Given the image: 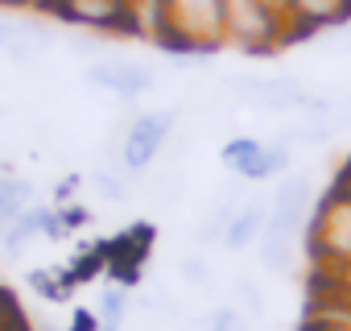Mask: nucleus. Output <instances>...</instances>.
Wrapping results in <instances>:
<instances>
[{"label": "nucleus", "mask_w": 351, "mask_h": 331, "mask_svg": "<svg viewBox=\"0 0 351 331\" xmlns=\"http://www.w3.org/2000/svg\"><path fill=\"white\" fill-rule=\"evenodd\" d=\"M34 5H38V9H46V13H54V5H58V0H34Z\"/></svg>", "instance_id": "22"}, {"label": "nucleus", "mask_w": 351, "mask_h": 331, "mask_svg": "<svg viewBox=\"0 0 351 331\" xmlns=\"http://www.w3.org/2000/svg\"><path fill=\"white\" fill-rule=\"evenodd\" d=\"M42 46H46V34H42V30L0 17V50H9L13 58H34Z\"/></svg>", "instance_id": "11"}, {"label": "nucleus", "mask_w": 351, "mask_h": 331, "mask_svg": "<svg viewBox=\"0 0 351 331\" xmlns=\"http://www.w3.org/2000/svg\"><path fill=\"white\" fill-rule=\"evenodd\" d=\"M128 5H132V9H136V0H128Z\"/></svg>", "instance_id": "23"}, {"label": "nucleus", "mask_w": 351, "mask_h": 331, "mask_svg": "<svg viewBox=\"0 0 351 331\" xmlns=\"http://www.w3.org/2000/svg\"><path fill=\"white\" fill-rule=\"evenodd\" d=\"M223 166L244 183H269L289 170V145L285 141H256V137H232L223 145Z\"/></svg>", "instance_id": "4"}, {"label": "nucleus", "mask_w": 351, "mask_h": 331, "mask_svg": "<svg viewBox=\"0 0 351 331\" xmlns=\"http://www.w3.org/2000/svg\"><path fill=\"white\" fill-rule=\"evenodd\" d=\"M9 315H13V310H9V298L0 294V327H5V319H9Z\"/></svg>", "instance_id": "21"}, {"label": "nucleus", "mask_w": 351, "mask_h": 331, "mask_svg": "<svg viewBox=\"0 0 351 331\" xmlns=\"http://www.w3.org/2000/svg\"><path fill=\"white\" fill-rule=\"evenodd\" d=\"M29 286H34V294L50 298V302H62V298L71 294V282H66V277H58V273H50V269L29 273Z\"/></svg>", "instance_id": "15"}, {"label": "nucleus", "mask_w": 351, "mask_h": 331, "mask_svg": "<svg viewBox=\"0 0 351 331\" xmlns=\"http://www.w3.org/2000/svg\"><path fill=\"white\" fill-rule=\"evenodd\" d=\"M306 244H310L314 261L339 265V273L351 269V187H339L322 199Z\"/></svg>", "instance_id": "2"}, {"label": "nucleus", "mask_w": 351, "mask_h": 331, "mask_svg": "<svg viewBox=\"0 0 351 331\" xmlns=\"http://www.w3.org/2000/svg\"><path fill=\"white\" fill-rule=\"evenodd\" d=\"M173 124H178V112H169V108L141 112V116L128 124V133H124V141H120V153H116V161L124 166L128 174H141V170H149V166L161 157V149H165V141H169Z\"/></svg>", "instance_id": "5"}, {"label": "nucleus", "mask_w": 351, "mask_h": 331, "mask_svg": "<svg viewBox=\"0 0 351 331\" xmlns=\"http://www.w3.org/2000/svg\"><path fill=\"white\" fill-rule=\"evenodd\" d=\"M293 236H298V228H289V224H273V220H269L265 232H261V240L252 244L261 269H269V273H285L289 261H293Z\"/></svg>", "instance_id": "10"}, {"label": "nucleus", "mask_w": 351, "mask_h": 331, "mask_svg": "<svg viewBox=\"0 0 351 331\" xmlns=\"http://www.w3.org/2000/svg\"><path fill=\"white\" fill-rule=\"evenodd\" d=\"M161 25L173 50L211 54L223 42V0H161Z\"/></svg>", "instance_id": "1"}, {"label": "nucleus", "mask_w": 351, "mask_h": 331, "mask_svg": "<svg viewBox=\"0 0 351 331\" xmlns=\"http://www.w3.org/2000/svg\"><path fill=\"white\" fill-rule=\"evenodd\" d=\"M310 207H314V183H310V174H281V187L269 195V220L302 228L306 216H310Z\"/></svg>", "instance_id": "8"}, {"label": "nucleus", "mask_w": 351, "mask_h": 331, "mask_svg": "<svg viewBox=\"0 0 351 331\" xmlns=\"http://www.w3.org/2000/svg\"><path fill=\"white\" fill-rule=\"evenodd\" d=\"M203 331H248V319L236 306H215L203 323Z\"/></svg>", "instance_id": "17"}, {"label": "nucleus", "mask_w": 351, "mask_h": 331, "mask_svg": "<svg viewBox=\"0 0 351 331\" xmlns=\"http://www.w3.org/2000/svg\"><path fill=\"white\" fill-rule=\"evenodd\" d=\"M71 319H75V323H71V331H104V323H99V315H95V310H75Z\"/></svg>", "instance_id": "19"}, {"label": "nucleus", "mask_w": 351, "mask_h": 331, "mask_svg": "<svg viewBox=\"0 0 351 331\" xmlns=\"http://www.w3.org/2000/svg\"><path fill=\"white\" fill-rule=\"evenodd\" d=\"M236 310H240L248 323L265 315V298H261V290H256L248 277H240V282H236Z\"/></svg>", "instance_id": "16"}, {"label": "nucleus", "mask_w": 351, "mask_h": 331, "mask_svg": "<svg viewBox=\"0 0 351 331\" xmlns=\"http://www.w3.org/2000/svg\"><path fill=\"white\" fill-rule=\"evenodd\" d=\"M335 50H351V25H343V30H339V42H335Z\"/></svg>", "instance_id": "20"}, {"label": "nucleus", "mask_w": 351, "mask_h": 331, "mask_svg": "<svg viewBox=\"0 0 351 331\" xmlns=\"http://www.w3.org/2000/svg\"><path fill=\"white\" fill-rule=\"evenodd\" d=\"M265 224H269V199H240V207H236L232 220H228L223 244H228L232 253H244V249H252V244L261 240Z\"/></svg>", "instance_id": "9"}, {"label": "nucleus", "mask_w": 351, "mask_h": 331, "mask_svg": "<svg viewBox=\"0 0 351 331\" xmlns=\"http://www.w3.org/2000/svg\"><path fill=\"white\" fill-rule=\"evenodd\" d=\"M29 207H34V183L17 174H0V220H17Z\"/></svg>", "instance_id": "12"}, {"label": "nucleus", "mask_w": 351, "mask_h": 331, "mask_svg": "<svg viewBox=\"0 0 351 331\" xmlns=\"http://www.w3.org/2000/svg\"><path fill=\"white\" fill-rule=\"evenodd\" d=\"M87 83L120 95V100H141L145 91L157 87V75L153 67L145 62H132V58H104V62H91L87 67Z\"/></svg>", "instance_id": "7"}, {"label": "nucleus", "mask_w": 351, "mask_h": 331, "mask_svg": "<svg viewBox=\"0 0 351 331\" xmlns=\"http://www.w3.org/2000/svg\"><path fill=\"white\" fill-rule=\"evenodd\" d=\"M182 277H191L195 286H207L211 269H207V261H199V257H186V261H182Z\"/></svg>", "instance_id": "18"}, {"label": "nucleus", "mask_w": 351, "mask_h": 331, "mask_svg": "<svg viewBox=\"0 0 351 331\" xmlns=\"http://www.w3.org/2000/svg\"><path fill=\"white\" fill-rule=\"evenodd\" d=\"M228 91L244 104H256V108H269V112H285V108H310L314 91H306L298 79L289 75H236L228 83Z\"/></svg>", "instance_id": "6"}, {"label": "nucleus", "mask_w": 351, "mask_h": 331, "mask_svg": "<svg viewBox=\"0 0 351 331\" xmlns=\"http://www.w3.org/2000/svg\"><path fill=\"white\" fill-rule=\"evenodd\" d=\"M128 306H132L128 286H104V290H99V306H95V315H99L104 327H120V323L128 319Z\"/></svg>", "instance_id": "13"}, {"label": "nucleus", "mask_w": 351, "mask_h": 331, "mask_svg": "<svg viewBox=\"0 0 351 331\" xmlns=\"http://www.w3.org/2000/svg\"><path fill=\"white\" fill-rule=\"evenodd\" d=\"M91 187H95L99 199H108V203H124V199H128V170H124L120 161H116V166H104V170L91 174Z\"/></svg>", "instance_id": "14"}, {"label": "nucleus", "mask_w": 351, "mask_h": 331, "mask_svg": "<svg viewBox=\"0 0 351 331\" xmlns=\"http://www.w3.org/2000/svg\"><path fill=\"white\" fill-rule=\"evenodd\" d=\"M285 25L273 0H223V38L240 42L244 50H273Z\"/></svg>", "instance_id": "3"}]
</instances>
